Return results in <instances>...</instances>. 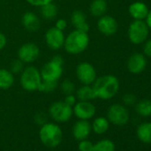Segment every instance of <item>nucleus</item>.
Listing matches in <instances>:
<instances>
[{"label":"nucleus","instance_id":"obj_1","mask_svg":"<svg viewBox=\"0 0 151 151\" xmlns=\"http://www.w3.org/2000/svg\"><path fill=\"white\" fill-rule=\"evenodd\" d=\"M93 89L97 98L101 100L112 99L119 91V80L113 75H105L95 79Z\"/></svg>","mask_w":151,"mask_h":151},{"label":"nucleus","instance_id":"obj_2","mask_svg":"<svg viewBox=\"0 0 151 151\" xmlns=\"http://www.w3.org/2000/svg\"><path fill=\"white\" fill-rule=\"evenodd\" d=\"M89 45V37L86 32L75 29L70 32L64 41V48L70 54H78L86 51Z\"/></svg>","mask_w":151,"mask_h":151},{"label":"nucleus","instance_id":"obj_3","mask_svg":"<svg viewBox=\"0 0 151 151\" xmlns=\"http://www.w3.org/2000/svg\"><path fill=\"white\" fill-rule=\"evenodd\" d=\"M62 131L60 127L53 123L44 124L39 131V138L41 142L48 147H58L62 140Z\"/></svg>","mask_w":151,"mask_h":151},{"label":"nucleus","instance_id":"obj_4","mask_svg":"<svg viewBox=\"0 0 151 151\" xmlns=\"http://www.w3.org/2000/svg\"><path fill=\"white\" fill-rule=\"evenodd\" d=\"M63 72V60L60 56H54L50 61L45 63L40 71L43 81L58 82Z\"/></svg>","mask_w":151,"mask_h":151},{"label":"nucleus","instance_id":"obj_5","mask_svg":"<svg viewBox=\"0 0 151 151\" xmlns=\"http://www.w3.org/2000/svg\"><path fill=\"white\" fill-rule=\"evenodd\" d=\"M42 83L40 71L34 66L27 67L21 75V85L29 92L38 91Z\"/></svg>","mask_w":151,"mask_h":151},{"label":"nucleus","instance_id":"obj_6","mask_svg":"<svg viewBox=\"0 0 151 151\" xmlns=\"http://www.w3.org/2000/svg\"><path fill=\"white\" fill-rule=\"evenodd\" d=\"M149 28L145 21L134 20L128 28V38L133 45L144 44L148 37Z\"/></svg>","mask_w":151,"mask_h":151},{"label":"nucleus","instance_id":"obj_7","mask_svg":"<svg viewBox=\"0 0 151 151\" xmlns=\"http://www.w3.org/2000/svg\"><path fill=\"white\" fill-rule=\"evenodd\" d=\"M49 114L54 121L58 123H65L71 118L73 109L64 101H56L51 105Z\"/></svg>","mask_w":151,"mask_h":151},{"label":"nucleus","instance_id":"obj_8","mask_svg":"<svg viewBox=\"0 0 151 151\" xmlns=\"http://www.w3.org/2000/svg\"><path fill=\"white\" fill-rule=\"evenodd\" d=\"M107 116L109 123L118 126H123L126 124L130 118L127 109L121 104L111 105L108 109Z\"/></svg>","mask_w":151,"mask_h":151},{"label":"nucleus","instance_id":"obj_9","mask_svg":"<svg viewBox=\"0 0 151 151\" xmlns=\"http://www.w3.org/2000/svg\"><path fill=\"white\" fill-rule=\"evenodd\" d=\"M76 74H77L78 79L83 85L86 86L92 85L97 78L96 70L94 67L88 62H82L78 64L77 69H76Z\"/></svg>","mask_w":151,"mask_h":151},{"label":"nucleus","instance_id":"obj_10","mask_svg":"<svg viewBox=\"0 0 151 151\" xmlns=\"http://www.w3.org/2000/svg\"><path fill=\"white\" fill-rule=\"evenodd\" d=\"M95 106L91 101H79L76 102L73 108V113L78 118L82 120H89L95 115Z\"/></svg>","mask_w":151,"mask_h":151},{"label":"nucleus","instance_id":"obj_11","mask_svg":"<svg viewBox=\"0 0 151 151\" xmlns=\"http://www.w3.org/2000/svg\"><path fill=\"white\" fill-rule=\"evenodd\" d=\"M65 41V36L63 30L57 29L56 27H52L47 30L45 33V42L52 50H58L63 46Z\"/></svg>","mask_w":151,"mask_h":151},{"label":"nucleus","instance_id":"obj_12","mask_svg":"<svg viewBox=\"0 0 151 151\" xmlns=\"http://www.w3.org/2000/svg\"><path fill=\"white\" fill-rule=\"evenodd\" d=\"M147 67V59L144 53L136 52L132 54L127 60V68L133 75L141 74Z\"/></svg>","mask_w":151,"mask_h":151},{"label":"nucleus","instance_id":"obj_13","mask_svg":"<svg viewBox=\"0 0 151 151\" xmlns=\"http://www.w3.org/2000/svg\"><path fill=\"white\" fill-rule=\"evenodd\" d=\"M39 56V48L33 43H26L22 45L18 51L19 59L25 63L35 61Z\"/></svg>","mask_w":151,"mask_h":151},{"label":"nucleus","instance_id":"obj_14","mask_svg":"<svg viewBox=\"0 0 151 151\" xmlns=\"http://www.w3.org/2000/svg\"><path fill=\"white\" fill-rule=\"evenodd\" d=\"M97 27L101 33L109 37L114 35L117 31L118 24L114 17L104 14L101 17H100L97 23Z\"/></svg>","mask_w":151,"mask_h":151},{"label":"nucleus","instance_id":"obj_15","mask_svg":"<svg viewBox=\"0 0 151 151\" xmlns=\"http://www.w3.org/2000/svg\"><path fill=\"white\" fill-rule=\"evenodd\" d=\"M92 131V125L87 120L79 119L73 126L72 133L76 139L83 140L89 137Z\"/></svg>","mask_w":151,"mask_h":151},{"label":"nucleus","instance_id":"obj_16","mask_svg":"<svg viewBox=\"0 0 151 151\" xmlns=\"http://www.w3.org/2000/svg\"><path fill=\"white\" fill-rule=\"evenodd\" d=\"M148 7L147 6L141 1H135L129 6L128 12L130 16L133 20L139 21H145L147 14H148Z\"/></svg>","mask_w":151,"mask_h":151},{"label":"nucleus","instance_id":"obj_17","mask_svg":"<svg viewBox=\"0 0 151 151\" xmlns=\"http://www.w3.org/2000/svg\"><path fill=\"white\" fill-rule=\"evenodd\" d=\"M71 22L76 29L88 32L89 30V25L86 22V16L85 13L82 11H75L71 15Z\"/></svg>","mask_w":151,"mask_h":151},{"label":"nucleus","instance_id":"obj_18","mask_svg":"<svg viewBox=\"0 0 151 151\" xmlns=\"http://www.w3.org/2000/svg\"><path fill=\"white\" fill-rule=\"evenodd\" d=\"M23 26L29 30V31H36L39 29L40 22L38 17L32 12H28L24 14L22 19Z\"/></svg>","mask_w":151,"mask_h":151},{"label":"nucleus","instance_id":"obj_19","mask_svg":"<svg viewBox=\"0 0 151 151\" xmlns=\"http://www.w3.org/2000/svg\"><path fill=\"white\" fill-rule=\"evenodd\" d=\"M138 139L146 144L151 143V123L145 122L140 124L136 131Z\"/></svg>","mask_w":151,"mask_h":151},{"label":"nucleus","instance_id":"obj_20","mask_svg":"<svg viewBox=\"0 0 151 151\" xmlns=\"http://www.w3.org/2000/svg\"><path fill=\"white\" fill-rule=\"evenodd\" d=\"M108 8L106 0H93L90 6V12L94 17H101L105 14Z\"/></svg>","mask_w":151,"mask_h":151},{"label":"nucleus","instance_id":"obj_21","mask_svg":"<svg viewBox=\"0 0 151 151\" xmlns=\"http://www.w3.org/2000/svg\"><path fill=\"white\" fill-rule=\"evenodd\" d=\"M14 83V74L7 69H0V89H8Z\"/></svg>","mask_w":151,"mask_h":151},{"label":"nucleus","instance_id":"obj_22","mask_svg":"<svg viewBox=\"0 0 151 151\" xmlns=\"http://www.w3.org/2000/svg\"><path fill=\"white\" fill-rule=\"evenodd\" d=\"M109 128V121L108 118L100 116L94 119L93 124H92V130L96 133V134H104Z\"/></svg>","mask_w":151,"mask_h":151},{"label":"nucleus","instance_id":"obj_23","mask_svg":"<svg viewBox=\"0 0 151 151\" xmlns=\"http://www.w3.org/2000/svg\"><path fill=\"white\" fill-rule=\"evenodd\" d=\"M77 98L79 101H90L92 100L96 99L97 97H96V94L92 86L84 85L82 87H80L77 91Z\"/></svg>","mask_w":151,"mask_h":151},{"label":"nucleus","instance_id":"obj_24","mask_svg":"<svg viewBox=\"0 0 151 151\" xmlns=\"http://www.w3.org/2000/svg\"><path fill=\"white\" fill-rule=\"evenodd\" d=\"M136 112L144 117L151 116V100L143 99L136 104Z\"/></svg>","mask_w":151,"mask_h":151},{"label":"nucleus","instance_id":"obj_25","mask_svg":"<svg viewBox=\"0 0 151 151\" xmlns=\"http://www.w3.org/2000/svg\"><path fill=\"white\" fill-rule=\"evenodd\" d=\"M57 14H58L57 6L52 2L41 6V14L43 15V17H45L47 20L54 19Z\"/></svg>","mask_w":151,"mask_h":151},{"label":"nucleus","instance_id":"obj_26","mask_svg":"<svg viewBox=\"0 0 151 151\" xmlns=\"http://www.w3.org/2000/svg\"><path fill=\"white\" fill-rule=\"evenodd\" d=\"M116 147L113 141L110 139H101L93 144L92 151H115Z\"/></svg>","mask_w":151,"mask_h":151},{"label":"nucleus","instance_id":"obj_27","mask_svg":"<svg viewBox=\"0 0 151 151\" xmlns=\"http://www.w3.org/2000/svg\"><path fill=\"white\" fill-rule=\"evenodd\" d=\"M60 89L65 95L73 94L75 91V86L69 79H65L60 86Z\"/></svg>","mask_w":151,"mask_h":151},{"label":"nucleus","instance_id":"obj_28","mask_svg":"<svg viewBox=\"0 0 151 151\" xmlns=\"http://www.w3.org/2000/svg\"><path fill=\"white\" fill-rule=\"evenodd\" d=\"M57 87V82H49V81H43L41 83L40 88L38 91L40 92H45V93H50L55 90Z\"/></svg>","mask_w":151,"mask_h":151},{"label":"nucleus","instance_id":"obj_29","mask_svg":"<svg viewBox=\"0 0 151 151\" xmlns=\"http://www.w3.org/2000/svg\"><path fill=\"white\" fill-rule=\"evenodd\" d=\"M93 147V143L86 139L79 141V144H78L79 151H92Z\"/></svg>","mask_w":151,"mask_h":151},{"label":"nucleus","instance_id":"obj_30","mask_svg":"<svg viewBox=\"0 0 151 151\" xmlns=\"http://www.w3.org/2000/svg\"><path fill=\"white\" fill-rule=\"evenodd\" d=\"M22 68H23V62L19 59V60H14L12 63L11 72L13 74H19V73H21L22 71Z\"/></svg>","mask_w":151,"mask_h":151},{"label":"nucleus","instance_id":"obj_31","mask_svg":"<svg viewBox=\"0 0 151 151\" xmlns=\"http://www.w3.org/2000/svg\"><path fill=\"white\" fill-rule=\"evenodd\" d=\"M123 101H124V103L125 105L131 106V105H133L136 102V97L132 93H126L123 97Z\"/></svg>","mask_w":151,"mask_h":151},{"label":"nucleus","instance_id":"obj_32","mask_svg":"<svg viewBox=\"0 0 151 151\" xmlns=\"http://www.w3.org/2000/svg\"><path fill=\"white\" fill-rule=\"evenodd\" d=\"M27 2L34 6H43L48 3L52 2V0H27Z\"/></svg>","mask_w":151,"mask_h":151},{"label":"nucleus","instance_id":"obj_33","mask_svg":"<svg viewBox=\"0 0 151 151\" xmlns=\"http://www.w3.org/2000/svg\"><path fill=\"white\" fill-rule=\"evenodd\" d=\"M143 53L145 56L151 58V38L147 40L144 43V47H143Z\"/></svg>","mask_w":151,"mask_h":151},{"label":"nucleus","instance_id":"obj_34","mask_svg":"<svg viewBox=\"0 0 151 151\" xmlns=\"http://www.w3.org/2000/svg\"><path fill=\"white\" fill-rule=\"evenodd\" d=\"M76 101H77V100H76V97L73 94H68V95H66L64 102L67 103L68 106L73 107L76 104Z\"/></svg>","mask_w":151,"mask_h":151},{"label":"nucleus","instance_id":"obj_35","mask_svg":"<svg viewBox=\"0 0 151 151\" xmlns=\"http://www.w3.org/2000/svg\"><path fill=\"white\" fill-rule=\"evenodd\" d=\"M55 27H56L57 29H60V30H64V29H66V27H67V22H66L65 20L60 19V20L57 21V22H56V24H55Z\"/></svg>","mask_w":151,"mask_h":151},{"label":"nucleus","instance_id":"obj_36","mask_svg":"<svg viewBox=\"0 0 151 151\" xmlns=\"http://www.w3.org/2000/svg\"><path fill=\"white\" fill-rule=\"evenodd\" d=\"M6 45V37L3 33L0 32V50H2Z\"/></svg>","mask_w":151,"mask_h":151},{"label":"nucleus","instance_id":"obj_37","mask_svg":"<svg viewBox=\"0 0 151 151\" xmlns=\"http://www.w3.org/2000/svg\"><path fill=\"white\" fill-rule=\"evenodd\" d=\"M145 22L147 23V27L149 28V29H151V9L148 11V14L145 19Z\"/></svg>","mask_w":151,"mask_h":151}]
</instances>
